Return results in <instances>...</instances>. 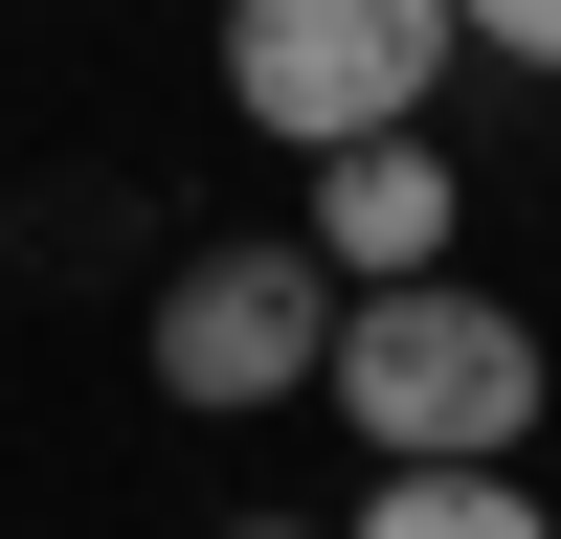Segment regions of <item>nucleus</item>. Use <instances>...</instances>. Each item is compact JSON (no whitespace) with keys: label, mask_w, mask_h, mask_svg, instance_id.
I'll return each instance as SVG.
<instances>
[{"label":"nucleus","mask_w":561,"mask_h":539,"mask_svg":"<svg viewBox=\"0 0 561 539\" xmlns=\"http://www.w3.org/2000/svg\"><path fill=\"white\" fill-rule=\"evenodd\" d=\"M314 404H337L382 472H404V449H539L561 359H539V314H517V293H472V270H382V293H337Z\"/></svg>","instance_id":"obj_1"},{"label":"nucleus","mask_w":561,"mask_h":539,"mask_svg":"<svg viewBox=\"0 0 561 539\" xmlns=\"http://www.w3.org/2000/svg\"><path fill=\"white\" fill-rule=\"evenodd\" d=\"M225 113L248 135H293V158H337V135H404L449 68H472V23L449 0H225Z\"/></svg>","instance_id":"obj_2"},{"label":"nucleus","mask_w":561,"mask_h":539,"mask_svg":"<svg viewBox=\"0 0 561 539\" xmlns=\"http://www.w3.org/2000/svg\"><path fill=\"white\" fill-rule=\"evenodd\" d=\"M314 359H337V270L270 225V248H180L158 270V404H203V427H270V404H314Z\"/></svg>","instance_id":"obj_3"},{"label":"nucleus","mask_w":561,"mask_h":539,"mask_svg":"<svg viewBox=\"0 0 561 539\" xmlns=\"http://www.w3.org/2000/svg\"><path fill=\"white\" fill-rule=\"evenodd\" d=\"M314 203H293V248L337 270V293H382V270H449L472 248V180H449V135L404 113V135H337V158H293Z\"/></svg>","instance_id":"obj_4"},{"label":"nucleus","mask_w":561,"mask_h":539,"mask_svg":"<svg viewBox=\"0 0 561 539\" xmlns=\"http://www.w3.org/2000/svg\"><path fill=\"white\" fill-rule=\"evenodd\" d=\"M337 539H561V517H539V472H517V449H404V472L359 494Z\"/></svg>","instance_id":"obj_5"},{"label":"nucleus","mask_w":561,"mask_h":539,"mask_svg":"<svg viewBox=\"0 0 561 539\" xmlns=\"http://www.w3.org/2000/svg\"><path fill=\"white\" fill-rule=\"evenodd\" d=\"M472 45H517V68H561V0H449Z\"/></svg>","instance_id":"obj_6"},{"label":"nucleus","mask_w":561,"mask_h":539,"mask_svg":"<svg viewBox=\"0 0 561 539\" xmlns=\"http://www.w3.org/2000/svg\"><path fill=\"white\" fill-rule=\"evenodd\" d=\"M225 539H337V517H225Z\"/></svg>","instance_id":"obj_7"}]
</instances>
